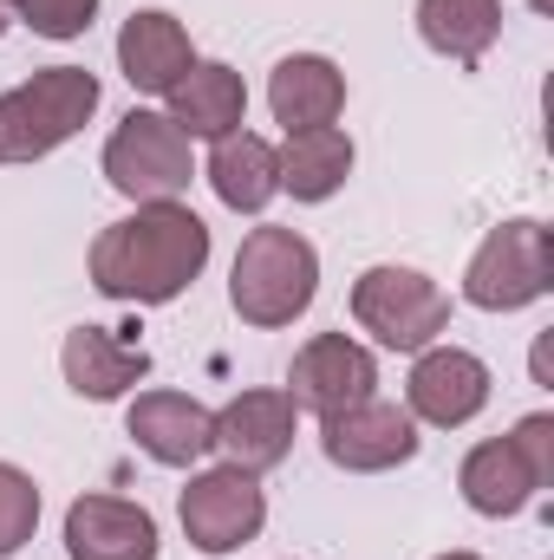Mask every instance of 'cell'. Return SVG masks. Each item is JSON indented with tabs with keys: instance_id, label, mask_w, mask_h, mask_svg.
<instances>
[{
	"instance_id": "2e32d148",
	"label": "cell",
	"mask_w": 554,
	"mask_h": 560,
	"mask_svg": "<svg viewBox=\"0 0 554 560\" xmlns=\"http://www.w3.org/2000/svg\"><path fill=\"white\" fill-rule=\"evenodd\" d=\"M189 66H196V46H189V33H183L176 13L143 7V13H131V20L118 26V72L131 79V92L163 98Z\"/></svg>"
},
{
	"instance_id": "7a4b0ae2",
	"label": "cell",
	"mask_w": 554,
	"mask_h": 560,
	"mask_svg": "<svg viewBox=\"0 0 554 560\" xmlns=\"http://www.w3.org/2000/svg\"><path fill=\"white\" fill-rule=\"evenodd\" d=\"M320 293V255L300 229H255L242 248H235V268H229V306L275 332V326H293Z\"/></svg>"
},
{
	"instance_id": "8fae6325",
	"label": "cell",
	"mask_w": 554,
	"mask_h": 560,
	"mask_svg": "<svg viewBox=\"0 0 554 560\" xmlns=\"http://www.w3.org/2000/svg\"><path fill=\"white\" fill-rule=\"evenodd\" d=\"M125 430H131V443L143 456L163 463V469H196L216 450V411L196 405L189 392H138Z\"/></svg>"
},
{
	"instance_id": "4316f807",
	"label": "cell",
	"mask_w": 554,
	"mask_h": 560,
	"mask_svg": "<svg viewBox=\"0 0 554 560\" xmlns=\"http://www.w3.org/2000/svg\"><path fill=\"white\" fill-rule=\"evenodd\" d=\"M0 33H7V7H0Z\"/></svg>"
},
{
	"instance_id": "83f0119b",
	"label": "cell",
	"mask_w": 554,
	"mask_h": 560,
	"mask_svg": "<svg viewBox=\"0 0 554 560\" xmlns=\"http://www.w3.org/2000/svg\"><path fill=\"white\" fill-rule=\"evenodd\" d=\"M0 7H13V0H0Z\"/></svg>"
},
{
	"instance_id": "9c48e42d",
	"label": "cell",
	"mask_w": 554,
	"mask_h": 560,
	"mask_svg": "<svg viewBox=\"0 0 554 560\" xmlns=\"http://www.w3.org/2000/svg\"><path fill=\"white\" fill-rule=\"evenodd\" d=\"M372 385H379V359L346 332H313L287 365V398H293V411H313V418H333V411L372 398Z\"/></svg>"
},
{
	"instance_id": "d6986e66",
	"label": "cell",
	"mask_w": 554,
	"mask_h": 560,
	"mask_svg": "<svg viewBox=\"0 0 554 560\" xmlns=\"http://www.w3.org/2000/svg\"><path fill=\"white\" fill-rule=\"evenodd\" d=\"M209 189L222 196V209L235 215H262L280 196V163L275 143L262 131H229V138L209 143Z\"/></svg>"
},
{
	"instance_id": "44dd1931",
	"label": "cell",
	"mask_w": 554,
	"mask_h": 560,
	"mask_svg": "<svg viewBox=\"0 0 554 560\" xmlns=\"http://www.w3.org/2000/svg\"><path fill=\"white\" fill-rule=\"evenodd\" d=\"M417 39L437 59L476 66L503 39V0H417Z\"/></svg>"
},
{
	"instance_id": "ffe728a7",
	"label": "cell",
	"mask_w": 554,
	"mask_h": 560,
	"mask_svg": "<svg viewBox=\"0 0 554 560\" xmlns=\"http://www.w3.org/2000/svg\"><path fill=\"white\" fill-rule=\"evenodd\" d=\"M280 163V189L293 202H326L346 189L353 176V138L339 125H313V131H287V143L275 150Z\"/></svg>"
},
{
	"instance_id": "6da1fadb",
	"label": "cell",
	"mask_w": 554,
	"mask_h": 560,
	"mask_svg": "<svg viewBox=\"0 0 554 560\" xmlns=\"http://www.w3.org/2000/svg\"><path fill=\"white\" fill-rule=\"evenodd\" d=\"M209 268V222L189 202H138L125 222L99 229L92 287L125 306H170Z\"/></svg>"
},
{
	"instance_id": "cb8c5ba5",
	"label": "cell",
	"mask_w": 554,
	"mask_h": 560,
	"mask_svg": "<svg viewBox=\"0 0 554 560\" xmlns=\"http://www.w3.org/2000/svg\"><path fill=\"white\" fill-rule=\"evenodd\" d=\"M509 443L522 450V463H529V469H535V482L549 489V482H554V418H549V411H529V418L509 430Z\"/></svg>"
},
{
	"instance_id": "52a82bcc",
	"label": "cell",
	"mask_w": 554,
	"mask_h": 560,
	"mask_svg": "<svg viewBox=\"0 0 554 560\" xmlns=\"http://www.w3.org/2000/svg\"><path fill=\"white\" fill-rule=\"evenodd\" d=\"M176 515H183V535H189L196 555L222 560L268 528V495H262V476L222 463V469L189 476V489L176 495Z\"/></svg>"
},
{
	"instance_id": "7402d4cb",
	"label": "cell",
	"mask_w": 554,
	"mask_h": 560,
	"mask_svg": "<svg viewBox=\"0 0 554 560\" xmlns=\"http://www.w3.org/2000/svg\"><path fill=\"white\" fill-rule=\"evenodd\" d=\"M39 528V482L13 463H0V560H13Z\"/></svg>"
},
{
	"instance_id": "7c38bea8",
	"label": "cell",
	"mask_w": 554,
	"mask_h": 560,
	"mask_svg": "<svg viewBox=\"0 0 554 560\" xmlns=\"http://www.w3.org/2000/svg\"><path fill=\"white\" fill-rule=\"evenodd\" d=\"M293 423H300V411H293L287 392H242V398H229L216 411V450H222V463L262 476V469L287 463Z\"/></svg>"
},
{
	"instance_id": "3957f363",
	"label": "cell",
	"mask_w": 554,
	"mask_h": 560,
	"mask_svg": "<svg viewBox=\"0 0 554 560\" xmlns=\"http://www.w3.org/2000/svg\"><path fill=\"white\" fill-rule=\"evenodd\" d=\"M99 112V79L85 66H46L26 85L0 92V163H39L85 131Z\"/></svg>"
},
{
	"instance_id": "5b68a950",
	"label": "cell",
	"mask_w": 554,
	"mask_h": 560,
	"mask_svg": "<svg viewBox=\"0 0 554 560\" xmlns=\"http://www.w3.org/2000/svg\"><path fill=\"white\" fill-rule=\"evenodd\" d=\"M554 287V242L542 222L516 215L483 235V248L463 268V300L483 313H522Z\"/></svg>"
},
{
	"instance_id": "d4e9b609",
	"label": "cell",
	"mask_w": 554,
	"mask_h": 560,
	"mask_svg": "<svg viewBox=\"0 0 554 560\" xmlns=\"http://www.w3.org/2000/svg\"><path fill=\"white\" fill-rule=\"evenodd\" d=\"M529 7H535V13H554V0H529Z\"/></svg>"
},
{
	"instance_id": "4fadbf2b",
	"label": "cell",
	"mask_w": 554,
	"mask_h": 560,
	"mask_svg": "<svg viewBox=\"0 0 554 560\" xmlns=\"http://www.w3.org/2000/svg\"><path fill=\"white\" fill-rule=\"evenodd\" d=\"M163 118L183 131V138L196 143H216L229 138V131H242L249 125V85H242V72L235 66H222V59H196L170 92H163Z\"/></svg>"
},
{
	"instance_id": "ac0fdd59",
	"label": "cell",
	"mask_w": 554,
	"mask_h": 560,
	"mask_svg": "<svg viewBox=\"0 0 554 560\" xmlns=\"http://www.w3.org/2000/svg\"><path fill=\"white\" fill-rule=\"evenodd\" d=\"M457 489H463V502H470L476 515H489V522H503V515H522V509L542 495L535 469L522 463V450H516L509 436H489V443H476V450L463 456V469H457Z\"/></svg>"
},
{
	"instance_id": "8992f818",
	"label": "cell",
	"mask_w": 554,
	"mask_h": 560,
	"mask_svg": "<svg viewBox=\"0 0 554 560\" xmlns=\"http://www.w3.org/2000/svg\"><path fill=\"white\" fill-rule=\"evenodd\" d=\"M196 176L189 138L163 118V112H131L112 138H105V183L131 202H176Z\"/></svg>"
},
{
	"instance_id": "e0dca14e",
	"label": "cell",
	"mask_w": 554,
	"mask_h": 560,
	"mask_svg": "<svg viewBox=\"0 0 554 560\" xmlns=\"http://www.w3.org/2000/svg\"><path fill=\"white\" fill-rule=\"evenodd\" d=\"M268 112L280 131H313L346 112V72L326 52H293L268 72Z\"/></svg>"
},
{
	"instance_id": "603a6c76",
	"label": "cell",
	"mask_w": 554,
	"mask_h": 560,
	"mask_svg": "<svg viewBox=\"0 0 554 560\" xmlns=\"http://www.w3.org/2000/svg\"><path fill=\"white\" fill-rule=\"evenodd\" d=\"M13 13L39 33V39H79L99 13V0H13Z\"/></svg>"
},
{
	"instance_id": "277c9868",
	"label": "cell",
	"mask_w": 554,
	"mask_h": 560,
	"mask_svg": "<svg viewBox=\"0 0 554 560\" xmlns=\"http://www.w3.org/2000/svg\"><path fill=\"white\" fill-rule=\"evenodd\" d=\"M353 319H359V332H372L385 352H424V346H437L443 339V326H450V293L437 287L430 275H417V268H366V275L353 280Z\"/></svg>"
},
{
	"instance_id": "ba28073f",
	"label": "cell",
	"mask_w": 554,
	"mask_h": 560,
	"mask_svg": "<svg viewBox=\"0 0 554 560\" xmlns=\"http://www.w3.org/2000/svg\"><path fill=\"white\" fill-rule=\"evenodd\" d=\"M417 443H424L417 436V418L405 405H385V398H359V405L320 418V450L346 476H385V469L412 463Z\"/></svg>"
},
{
	"instance_id": "30bf717a",
	"label": "cell",
	"mask_w": 554,
	"mask_h": 560,
	"mask_svg": "<svg viewBox=\"0 0 554 560\" xmlns=\"http://www.w3.org/2000/svg\"><path fill=\"white\" fill-rule=\"evenodd\" d=\"M489 405V365L463 346H424L405 378V411L430 430H463Z\"/></svg>"
},
{
	"instance_id": "5bb4252c",
	"label": "cell",
	"mask_w": 554,
	"mask_h": 560,
	"mask_svg": "<svg viewBox=\"0 0 554 560\" xmlns=\"http://www.w3.org/2000/svg\"><path fill=\"white\" fill-rule=\"evenodd\" d=\"M66 555L72 560H157V522L125 495H79L66 509Z\"/></svg>"
},
{
	"instance_id": "484cf974",
	"label": "cell",
	"mask_w": 554,
	"mask_h": 560,
	"mask_svg": "<svg viewBox=\"0 0 554 560\" xmlns=\"http://www.w3.org/2000/svg\"><path fill=\"white\" fill-rule=\"evenodd\" d=\"M437 560H483V555H437Z\"/></svg>"
},
{
	"instance_id": "9a60e30c",
	"label": "cell",
	"mask_w": 554,
	"mask_h": 560,
	"mask_svg": "<svg viewBox=\"0 0 554 560\" xmlns=\"http://www.w3.org/2000/svg\"><path fill=\"white\" fill-rule=\"evenodd\" d=\"M59 372H66V385L79 398L112 405V398H125L131 385L150 378V352L131 346V339H118L112 326H72L66 346H59Z\"/></svg>"
}]
</instances>
